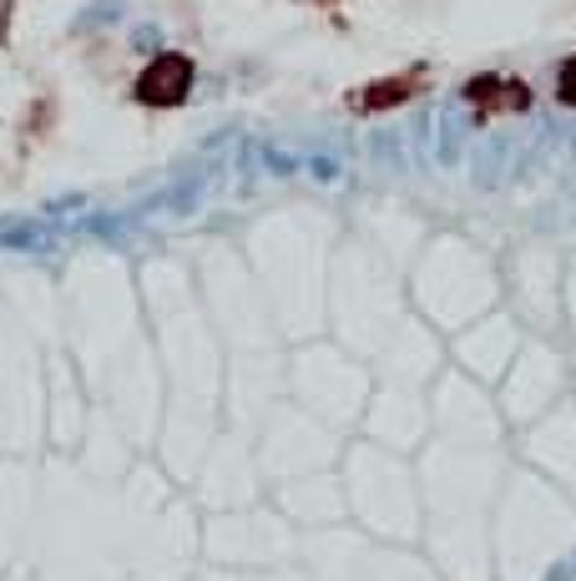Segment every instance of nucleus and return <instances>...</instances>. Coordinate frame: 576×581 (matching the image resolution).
<instances>
[{
    "label": "nucleus",
    "instance_id": "f257e3e1",
    "mask_svg": "<svg viewBox=\"0 0 576 581\" xmlns=\"http://www.w3.org/2000/svg\"><path fill=\"white\" fill-rule=\"evenodd\" d=\"M187 81H193V67H187L183 56H163V61H153V67L141 71L137 97L153 101V107H173V101L187 91Z\"/></svg>",
    "mask_w": 576,
    "mask_h": 581
},
{
    "label": "nucleus",
    "instance_id": "f03ea898",
    "mask_svg": "<svg viewBox=\"0 0 576 581\" xmlns=\"http://www.w3.org/2000/svg\"><path fill=\"white\" fill-rule=\"evenodd\" d=\"M562 91H566V101H576V61H572V71H566V81H562Z\"/></svg>",
    "mask_w": 576,
    "mask_h": 581
}]
</instances>
